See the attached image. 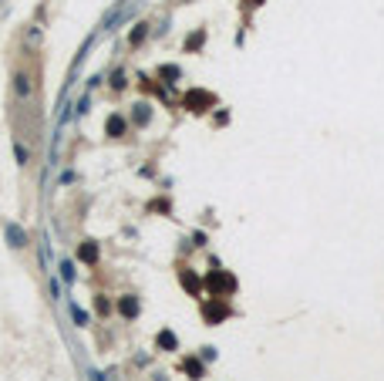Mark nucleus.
Returning <instances> with one entry per match:
<instances>
[{
	"mask_svg": "<svg viewBox=\"0 0 384 381\" xmlns=\"http://www.w3.org/2000/svg\"><path fill=\"white\" fill-rule=\"evenodd\" d=\"M61 277H64V280H74V267H71V263H68V260H64V263H61Z\"/></svg>",
	"mask_w": 384,
	"mask_h": 381,
	"instance_id": "obj_10",
	"label": "nucleus"
},
{
	"mask_svg": "<svg viewBox=\"0 0 384 381\" xmlns=\"http://www.w3.org/2000/svg\"><path fill=\"white\" fill-rule=\"evenodd\" d=\"M118 311H122V314H125V317H135V314H138V303H135V300H132V297H125V300H122V303H118Z\"/></svg>",
	"mask_w": 384,
	"mask_h": 381,
	"instance_id": "obj_7",
	"label": "nucleus"
},
{
	"mask_svg": "<svg viewBox=\"0 0 384 381\" xmlns=\"http://www.w3.org/2000/svg\"><path fill=\"white\" fill-rule=\"evenodd\" d=\"M142 37H145V24H138V31L132 34V44H138V41H142Z\"/></svg>",
	"mask_w": 384,
	"mask_h": 381,
	"instance_id": "obj_11",
	"label": "nucleus"
},
{
	"mask_svg": "<svg viewBox=\"0 0 384 381\" xmlns=\"http://www.w3.org/2000/svg\"><path fill=\"white\" fill-rule=\"evenodd\" d=\"M206 287H209L213 293H233L236 280H233L229 273H209V277H206Z\"/></svg>",
	"mask_w": 384,
	"mask_h": 381,
	"instance_id": "obj_2",
	"label": "nucleus"
},
{
	"mask_svg": "<svg viewBox=\"0 0 384 381\" xmlns=\"http://www.w3.org/2000/svg\"><path fill=\"white\" fill-rule=\"evenodd\" d=\"M81 260H84V263H94V260H98V247H94V243H81Z\"/></svg>",
	"mask_w": 384,
	"mask_h": 381,
	"instance_id": "obj_6",
	"label": "nucleus"
},
{
	"mask_svg": "<svg viewBox=\"0 0 384 381\" xmlns=\"http://www.w3.org/2000/svg\"><path fill=\"white\" fill-rule=\"evenodd\" d=\"M158 348H165V351H175V348H179V341H175V334H172V331H162V334H158Z\"/></svg>",
	"mask_w": 384,
	"mask_h": 381,
	"instance_id": "obj_5",
	"label": "nucleus"
},
{
	"mask_svg": "<svg viewBox=\"0 0 384 381\" xmlns=\"http://www.w3.org/2000/svg\"><path fill=\"white\" fill-rule=\"evenodd\" d=\"M7 240H11V247H27V236H24L21 226H7Z\"/></svg>",
	"mask_w": 384,
	"mask_h": 381,
	"instance_id": "obj_4",
	"label": "nucleus"
},
{
	"mask_svg": "<svg viewBox=\"0 0 384 381\" xmlns=\"http://www.w3.org/2000/svg\"><path fill=\"white\" fill-rule=\"evenodd\" d=\"M203 41H206V34H203V31H196V34L189 37V41H185V51H192V47H199Z\"/></svg>",
	"mask_w": 384,
	"mask_h": 381,
	"instance_id": "obj_9",
	"label": "nucleus"
},
{
	"mask_svg": "<svg viewBox=\"0 0 384 381\" xmlns=\"http://www.w3.org/2000/svg\"><path fill=\"white\" fill-rule=\"evenodd\" d=\"M206 314H209V321H213V324H216L219 317L226 314V307H223V303H209V307H206Z\"/></svg>",
	"mask_w": 384,
	"mask_h": 381,
	"instance_id": "obj_8",
	"label": "nucleus"
},
{
	"mask_svg": "<svg viewBox=\"0 0 384 381\" xmlns=\"http://www.w3.org/2000/svg\"><path fill=\"white\" fill-rule=\"evenodd\" d=\"M125 128H128V122H125L122 115H112V118H108V125H105V132L112 135V138H122Z\"/></svg>",
	"mask_w": 384,
	"mask_h": 381,
	"instance_id": "obj_3",
	"label": "nucleus"
},
{
	"mask_svg": "<svg viewBox=\"0 0 384 381\" xmlns=\"http://www.w3.org/2000/svg\"><path fill=\"white\" fill-rule=\"evenodd\" d=\"M213 105H216V98L209 91H189V95H185V108H189V112H209Z\"/></svg>",
	"mask_w": 384,
	"mask_h": 381,
	"instance_id": "obj_1",
	"label": "nucleus"
}]
</instances>
